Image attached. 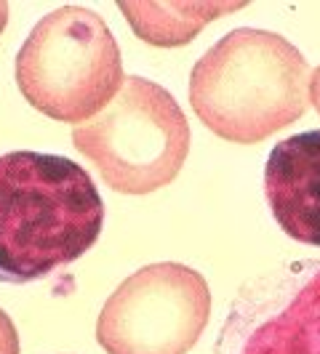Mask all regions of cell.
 Returning a JSON list of instances; mask_svg holds the SVG:
<instances>
[{"label":"cell","mask_w":320,"mask_h":354,"mask_svg":"<svg viewBox=\"0 0 320 354\" xmlns=\"http://www.w3.org/2000/svg\"><path fill=\"white\" fill-rule=\"evenodd\" d=\"M310 102H312L315 112L320 115V64H318V70L310 75Z\"/></svg>","instance_id":"cell-10"},{"label":"cell","mask_w":320,"mask_h":354,"mask_svg":"<svg viewBox=\"0 0 320 354\" xmlns=\"http://www.w3.org/2000/svg\"><path fill=\"white\" fill-rule=\"evenodd\" d=\"M246 3H193V0H139V3H121L118 8L128 19L131 30L150 46L177 48L187 46L193 37L211 24L213 19L240 11Z\"/></svg>","instance_id":"cell-8"},{"label":"cell","mask_w":320,"mask_h":354,"mask_svg":"<svg viewBox=\"0 0 320 354\" xmlns=\"http://www.w3.org/2000/svg\"><path fill=\"white\" fill-rule=\"evenodd\" d=\"M72 144L109 189L150 195L179 176L190 152V123L163 86L134 75L96 118L72 128Z\"/></svg>","instance_id":"cell-4"},{"label":"cell","mask_w":320,"mask_h":354,"mask_svg":"<svg viewBox=\"0 0 320 354\" xmlns=\"http://www.w3.org/2000/svg\"><path fill=\"white\" fill-rule=\"evenodd\" d=\"M123 80L112 30L83 6H62L40 19L17 56L21 96L59 123H89L118 96Z\"/></svg>","instance_id":"cell-3"},{"label":"cell","mask_w":320,"mask_h":354,"mask_svg":"<svg viewBox=\"0 0 320 354\" xmlns=\"http://www.w3.org/2000/svg\"><path fill=\"white\" fill-rule=\"evenodd\" d=\"M216 354H320V261H288L243 285Z\"/></svg>","instance_id":"cell-6"},{"label":"cell","mask_w":320,"mask_h":354,"mask_svg":"<svg viewBox=\"0 0 320 354\" xmlns=\"http://www.w3.org/2000/svg\"><path fill=\"white\" fill-rule=\"evenodd\" d=\"M310 102V67L285 37L240 27L197 59L190 104L224 142L259 144L296 123Z\"/></svg>","instance_id":"cell-2"},{"label":"cell","mask_w":320,"mask_h":354,"mask_svg":"<svg viewBox=\"0 0 320 354\" xmlns=\"http://www.w3.org/2000/svg\"><path fill=\"white\" fill-rule=\"evenodd\" d=\"M6 21H8V3L0 0V32L6 30Z\"/></svg>","instance_id":"cell-11"},{"label":"cell","mask_w":320,"mask_h":354,"mask_svg":"<svg viewBox=\"0 0 320 354\" xmlns=\"http://www.w3.org/2000/svg\"><path fill=\"white\" fill-rule=\"evenodd\" d=\"M265 197L291 240L320 248V131H304L272 147Z\"/></svg>","instance_id":"cell-7"},{"label":"cell","mask_w":320,"mask_h":354,"mask_svg":"<svg viewBox=\"0 0 320 354\" xmlns=\"http://www.w3.org/2000/svg\"><path fill=\"white\" fill-rule=\"evenodd\" d=\"M102 195L75 160L48 152L0 155V283L51 277L94 248Z\"/></svg>","instance_id":"cell-1"},{"label":"cell","mask_w":320,"mask_h":354,"mask_svg":"<svg viewBox=\"0 0 320 354\" xmlns=\"http://www.w3.org/2000/svg\"><path fill=\"white\" fill-rule=\"evenodd\" d=\"M211 317V290L190 266L163 261L134 272L107 299L96 341L107 354H187Z\"/></svg>","instance_id":"cell-5"},{"label":"cell","mask_w":320,"mask_h":354,"mask_svg":"<svg viewBox=\"0 0 320 354\" xmlns=\"http://www.w3.org/2000/svg\"><path fill=\"white\" fill-rule=\"evenodd\" d=\"M0 354H19V333L11 317L0 309Z\"/></svg>","instance_id":"cell-9"}]
</instances>
